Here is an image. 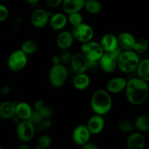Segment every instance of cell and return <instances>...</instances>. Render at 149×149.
I'll return each mask as SVG.
<instances>
[{"label":"cell","instance_id":"cell-1","mask_svg":"<svg viewBox=\"0 0 149 149\" xmlns=\"http://www.w3.org/2000/svg\"><path fill=\"white\" fill-rule=\"evenodd\" d=\"M125 91L127 99L133 106L143 104L149 96L148 82L138 77L128 80Z\"/></svg>","mask_w":149,"mask_h":149},{"label":"cell","instance_id":"cell-2","mask_svg":"<svg viewBox=\"0 0 149 149\" xmlns=\"http://www.w3.org/2000/svg\"><path fill=\"white\" fill-rule=\"evenodd\" d=\"M113 105L111 93L107 90L99 89L92 95L90 99V107L95 114H107L111 111Z\"/></svg>","mask_w":149,"mask_h":149},{"label":"cell","instance_id":"cell-3","mask_svg":"<svg viewBox=\"0 0 149 149\" xmlns=\"http://www.w3.org/2000/svg\"><path fill=\"white\" fill-rule=\"evenodd\" d=\"M141 59L139 55L134 50L122 51L118 57V68L123 73L136 71Z\"/></svg>","mask_w":149,"mask_h":149},{"label":"cell","instance_id":"cell-4","mask_svg":"<svg viewBox=\"0 0 149 149\" xmlns=\"http://www.w3.org/2000/svg\"><path fill=\"white\" fill-rule=\"evenodd\" d=\"M68 77V71L65 65H52L49 71V81L51 85L56 88L63 87Z\"/></svg>","mask_w":149,"mask_h":149},{"label":"cell","instance_id":"cell-5","mask_svg":"<svg viewBox=\"0 0 149 149\" xmlns=\"http://www.w3.org/2000/svg\"><path fill=\"white\" fill-rule=\"evenodd\" d=\"M80 52L88 61L97 62H98L105 52L100 44L93 40L83 43L80 48Z\"/></svg>","mask_w":149,"mask_h":149},{"label":"cell","instance_id":"cell-6","mask_svg":"<svg viewBox=\"0 0 149 149\" xmlns=\"http://www.w3.org/2000/svg\"><path fill=\"white\" fill-rule=\"evenodd\" d=\"M28 55L20 49L13 51L7 59V66L11 71L18 72L27 65Z\"/></svg>","mask_w":149,"mask_h":149},{"label":"cell","instance_id":"cell-7","mask_svg":"<svg viewBox=\"0 0 149 149\" xmlns=\"http://www.w3.org/2000/svg\"><path fill=\"white\" fill-rule=\"evenodd\" d=\"M36 127L29 120H21L16 127V135L23 143L31 141L36 133Z\"/></svg>","mask_w":149,"mask_h":149},{"label":"cell","instance_id":"cell-8","mask_svg":"<svg viewBox=\"0 0 149 149\" xmlns=\"http://www.w3.org/2000/svg\"><path fill=\"white\" fill-rule=\"evenodd\" d=\"M74 39L81 44L93 40L95 32L93 27L85 23H82L80 25L72 27L71 30Z\"/></svg>","mask_w":149,"mask_h":149},{"label":"cell","instance_id":"cell-9","mask_svg":"<svg viewBox=\"0 0 149 149\" xmlns=\"http://www.w3.org/2000/svg\"><path fill=\"white\" fill-rule=\"evenodd\" d=\"M52 13L43 8H36L31 15L30 20L32 26L36 29H43L49 24Z\"/></svg>","mask_w":149,"mask_h":149},{"label":"cell","instance_id":"cell-10","mask_svg":"<svg viewBox=\"0 0 149 149\" xmlns=\"http://www.w3.org/2000/svg\"><path fill=\"white\" fill-rule=\"evenodd\" d=\"M98 65L103 72L113 73L118 68V57L113 52H104L99 60Z\"/></svg>","mask_w":149,"mask_h":149},{"label":"cell","instance_id":"cell-11","mask_svg":"<svg viewBox=\"0 0 149 149\" xmlns=\"http://www.w3.org/2000/svg\"><path fill=\"white\" fill-rule=\"evenodd\" d=\"M70 65L76 74L86 73L89 69L88 60L81 52L73 54Z\"/></svg>","mask_w":149,"mask_h":149},{"label":"cell","instance_id":"cell-12","mask_svg":"<svg viewBox=\"0 0 149 149\" xmlns=\"http://www.w3.org/2000/svg\"><path fill=\"white\" fill-rule=\"evenodd\" d=\"M90 133L87 125H78L74 129L72 132L73 141L78 146H83L90 141Z\"/></svg>","mask_w":149,"mask_h":149},{"label":"cell","instance_id":"cell-13","mask_svg":"<svg viewBox=\"0 0 149 149\" xmlns=\"http://www.w3.org/2000/svg\"><path fill=\"white\" fill-rule=\"evenodd\" d=\"M100 44L105 52H113L119 47L117 36L112 33H107L103 35Z\"/></svg>","mask_w":149,"mask_h":149},{"label":"cell","instance_id":"cell-14","mask_svg":"<svg viewBox=\"0 0 149 149\" xmlns=\"http://www.w3.org/2000/svg\"><path fill=\"white\" fill-rule=\"evenodd\" d=\"M105 119L103 116L95 114L89 119L87 127L92 135H98L105 127Z\"/></svg>","mask_w":149,"mask_h":149},{"label":"cell","instance_id":"cell-15","mask_svg":"<svg viewBox=\"0 0 149 149\" xmlns=\"http://www.w3.org/2000/svg\"><path fill=\"white\" fill-rule=\"evenodd\" d=\"M127 80L123 77H113L109 79L106 84V90L111 94H118L125 90Z\"/></svg>","mask_w":149,"mask_h":149},{"label":"cell","instance_id":"cell-16","mask_svg":"<svg viewBox=\"0 0 149 149\" xmlns=\"http://www.w3.org/2000/svg\"><path fill=\"white\" fill-rule=\"evenodd\" d=\"M146 146L145 136L141 132H133L130 134L127 140V149H144Z\"/></svg>","mask_w":149,"mask_h":149},{"label":"cell","instance_id":"cell-17","mask_svg":"<svg viewBox=\"0 0 149 149\" xmlns=\"http://www.w3.org/2000/svg\"><path fill=\"white\" fill-rule=\"evenodd\" d=\"M74 39L71 31H61L56 38V45L61 50L68 49L71 47Z\"/></svg>","mask_w":149,"mask_h":149},{"label":"cell","instance_id":"cell-18","mask_svg":"<svg viewBox=\"0 0 149 149\" xmlns=\"http://www.w3.org/2000/svg\"><path fill=\"white\" fill-rule=\"evenodd\" d=\"M119 46L123 51L133 50L136 39L129 32H122L117 36Z\"/></svg>","mask_w":149,"mask_h":149},{"label":"cell","instance_id":"cell-19","mask_svg":"<svg viewBox=\"0 0 149 149\" xmlns=\"http://www.w3.org/2000/svg\"><path fill=\"white\" fill-rule=\"evenodd\" d=\"M68 22V17L65 13H57L51 15L49 25L54 31H61L65 27Z\"/></svg>","mask_w":149,"mask_h":149},{"label":"cell","instance_id":"cell-20","mask_svg":"<svg viewBox=\"0 0 149 149\" xmlns=\"http://www.w3.org/2000/svg\"><path fill=\"white\" fill-rule=\"evenodd\" d=\"M86 0H63L62 3L63 10L66 14L80 12L84 7Z\"/></svg>","mask_w":149,"mask_h":149},{"label":"cell","instance_id":"cell-21","mask_svg":"<svg viewBox=\"0 0 149 149\" xmlns=\"http://www.w3.org/2000/svg\"><path fill=\"white\" fill-rule=\"evenodd\" d=\"M16 104L11 101H2L0 103V118L10 119L15 116Z\"/></svg>","mask_w":149,"mask_h":149},{"label":"cell","instance_id":"cell-22","mask_svg":"<svg viewBox=\"0 0 149 149\" xmlns=\"http://www.w3.org/2000/svg\"><path fill=\"white\" fill-rule=\"evenodd\" d=\"M33 112L30 105L26 102H19L16 104L15 116L21 120H29Z\"/></svg>","mask_w":149,"mask_h":149},{"label":"cell","instance_id":"cell-23","mask_svg":"<svg viewBox=\"0 0 149 149\" xmlns=\"http://www.w3.org/2000/svg\"><path fill=\"white\" fill-rule=\"evenodd\" d=\"M90 78L86 73L76 74L73 80V85L77 90H84L90 87Z\"/></svg>","mask_w":149,"mask_h":149},{"label":"cell","instance_id":"cell-24","mask_svg":"<svg viewBox=\"0 0 149 149\" xmlns=\"http://www.w3.org/2000/svg\"><path fill=\"white\" fill-rule=\"evenodd\" d=\"M136 72L139 78L149 82V58L141 61Z\"/></svg>","mask_w":149,"mask_h":149},{"label":"cell","instance_id":"cell-25","mask_svg":"<svg viewBox=\"0 0 149 149\" xmlns=\"http://www.w3.org/2000/svg\"><path fill=\"white\" fill-rule=\"evenodd\" d=\"M135 129L143 132L149 130V115L142 114L138 116L134 121Z\"/></svg>","mask_w":149,"mask_h":149},{"label":"cell","instance_id":"cell-26","mask_svg":"<svg viewBox=\"0 0 149 149\" xmlns=\"http://www.w3.org/2000/svg\"><path fill=\"white\" fill-rule=\"evenodd\" d=\"M84 9L91 15H97L101 11L102 4L98 0H86Z\"/></svg>","mask_w":149,"mask_h":149},{"label":"cell","instance_id":"cell-27","mask_svg":"<svg viewBox=\"0 0 149 149\" xmlns=\"http://www.w3.org/2000/svg\"><path fill=\"white\" fill-rule=\"evenodd\" d=\"M149 48V41L146 38L141 37L140 39H136L133 50L138 55L144 54Z\"/></svg>","mask_w":149,"mask_h":149},{"label":"cell","instance_id":"cell-28","mask_svg":"<svg viewBox=\"0 0 149 149\" xmlns=\"http://www.w3.org/2000/svg\"><path fill=\"white\" fill-rule=\"evenodd\" d=\"M20 49L27 55H33L38 50V45L35 41L29 39L22 44Z\"/></svg>","mask_w":149,"mask_h":149},{"label":"cell","instance_id":"cell-29","mask_svg":"<svg viewBox=\"0 0 149 149\" xmlns=\"http://www.w3.org/2000/svg\"><path fill=\"white\" fill-rule=\"evenodd\" d=\"M118 127H119V130L121 132L128 134H130L132 132H133L134 130L135 129L134 122L129 120V119H123V120H121L119 122V125H118Z\"/></svg>","mask_w":149,"mask_h":149},{"label":"cell","instance_id":"cell-30","mask_svg":"<svg viewBox=\"0 0 149 149\" xmlns=\"http://www.w3.org/2000/svg\"><path fill=\"white\" fill-rule=\"evenodd\" d=\"M68 21L72 26V27H74L84 23V17L80 12H77V13L68 14Z\"/></svg>","mask_w":149,"mask_h":149},{"label":"cell","instance_id":"cell-31","mask_svg":"<svg viewBox=\"0 0 149 149\" xmlns=\"http://www.w3.org/2000/svg\"><path fill=\"white\" fill-rule=\"evenodd\" d=\"M37 146L41 148L47 149L52 144V139L48 135H42L38 139Z\"/></svg>","mask_w":149,"mask_h":149},{"label":"cell","instance_id":"cell-32","mask_svg":"<svg viewBox=\"0 0 149 149\" xmlns=\"http://www.w3.org/2000/svg\"><path fill=\"white\" fill-rule=\"evenodd\" d=\"M52 118L43 119L36 126V129L39 131H46L49 130L52 127Z\"/></svg>","mask_w":149,"mask_h":149},{"label":"cell","instance_id":"cell-33","mask_svg":"<svg viewBox=\"0 0 149 149\" xmlns=\"http://www.w3.org/2000/svg\"><path fill=\"white\" fill-rule=\"evenodd\" d=\"M59 56L60 58H61V64L65 65H67V64H70L71 61V58H72V55H71V52L68 51V49H63V50H61Z\"/></svg>","mask_w":149,"mask_h":149},{"label":"cell","instance_id":"cell-34","mask_svg":"<svg viewBox=\"0 0 149 149\" xmlns=\"http://www.w3.org/2000/svg\"><path fill=\"white\" fill-rule=\"evenodd\" d=\"M39 112L40 113V115L42 116V117L43 119H47V118H52V116H53V109L49 106H45L43 109L41 111H39Z\"/></svg>","mask_w":149,"mask_h":149},{"label":"cell","instance_id":"cell-35","mask_svg":"<svg viewBox=\"0 0 149 149\" xmlns=\"http://www.w3.org/2000/svg\"><path fill=\"white\" fill-rule=\"evenodd\" d=\"M42 119H43V118L42 117L40 113L38 111H36L33 110V112H32L30 118L29 119V121H30V122H31V123H33V125H35V127H36Z\"/></svg>","mask_w":149,"mask_h":149},{"label":"cell","instance_id":"cell-36","mask_svg":"<svg viewBox=\"0 0 149 149\" xmlns=\"http://www.w3.org/2000/svg\"><path fill=\"white\" fill-rule=\"evenodd\" d=\"M9 17V10L4 4L0 3V22L7 20Z\"/></svg>","mask_w":149,"mask_h":149},{"label":"cell","instance_id":"cell-37","mask_svg":"<svg viewBox=\"0 0 149 149\" xmlns=\"http://www.w3.org/2000/svg\"><path fill=\"white\" fill-rule=\"evenodd\" d=\"M45 1L49 7H52V8H57L62 5L63 0H45Z\"/></svg>","mask_w":149,"mask_h":149},{"label":"cell","instance_id":"cell-38","mask_svg":"<svg viewBox=\"0 0 149 149\" xmlns=\"http://www.w3.org/2000/svg\"><path fill=\"white\" fill-rule=\"evenodd\" d=\"M46 106L45 102L42 100H38L35 102L34 103V109L33 110L37 111H39L42 110L45 106Z\"/></svg>","mask_w":149,"mask_h":149},{"label":"cell","instance_id":"cell-39","mask_svg":"<svg viewBox=\"0 0 149 149\" xmlns=\"http://www.w3.org/2000/svg\"><path fill=\"white\" fill-rule=\"evenodd\" d=\"M81 149H99V147L94 143L88 141L85 144L81 146Z\"/></svg>","mask_w":149,"mask_h":149},{"label":"cell","instance_id":"cell-40","mask_svg":"<svg viewBox=\"0 0 149 149\" xmlns=\"http://www.w3.org/2000/svg\"><path fill=\"white\" fill-rule=\"evenodd\" d=\"M52 62L53 65H57V64H61V58H60L59 55H55L52 57Z\"/></svg>","mask_w":149,"mask_h":149},{"label":"cell","instance_id":"cell-41","mask_svg":"<svg viewBox=\"0 0 149 149\" xmlns=\"http://www.w3.org/2000/svg\"><path fill=\"white\" fill-rule=\"evenodd\" d=\"M26 1H27L29 4H31V5L34 6V5H36V4L39 3V1H40V0H26Z\"/></svg>","mask_w":149,"mask_h":149},{"label":"cell","instance_id":"cell-42","mask_svg":"<svg viewBox=\"0 0 149 149\" xmlns=\"http://www.w3.org/2000/svg\"><path fill=\"white\" fill-rule=\"evenodd\" d=\"M17 149H31V148L30 147H29L28 145H26V144H22V145H20V146L18 147V148Z\"/></svg>","mask_w":149,"mask_h":149},{"label":"cell","instance_id":"cell-43","mask_svg":"<svg viewBox=\"0 0 149 149\" xmlns=\"http://www.w3.org/2000/svg\"><path fill=\"white\" fill-rule=\"evenodd\" d=\"M35 149H43V148H39V147H36V148H35Z\"/></svg>","mask_w":149,"mask_h":149},{"label":"cell","instance_id":"cell-44","mask_svg":"<svg viewBox=\"0 0 149 149\" xmlns=\"http://www.w3.org/2000/svg\"><path fill=\"white\" fill-rule=\"evenodd\" d=\"M0 149H4V148H3L2 147H0Z\"/></svg>","mask_w":149,"mask_h":149}]
</instances>
